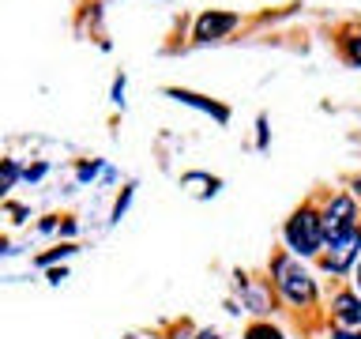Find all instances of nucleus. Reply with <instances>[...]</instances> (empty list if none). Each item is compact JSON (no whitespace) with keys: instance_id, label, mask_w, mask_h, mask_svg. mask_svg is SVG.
Here are the masks:
<instances>
[{"instance_id":"obj_1","label":"nucleus","mask_w":361,"mask_h":339,"mask_svg":"<svg viewBox=\"0 0 361 339\" xmlns=\"http://www.w3.org/2000/svg\"><path fill=\"white\" fill-rule=\"evenodd\" d=\"M286 245L293 249L298 256H316L324 245V226H320V215L312 208H301L293 219L286 222Z\"/></svg>"},{"instance_id":"obj_2","label":"nucleus","mask_w":361,"mask_h":339,"mask_svg":"<svg viewBox=\"0 0 361 339\" xmlns=\"http://www.w3.org/2000/svg\"><path fill=\"white\" fill-rule=\"evenodd\" d=\"M275 282H279V290L286 294V298L293 302V305H309L312 302V294H316V282H312V275L305 271L298 260H290V256H279L275 264Z\"/></svg>"},{"instance_id":"obj_14","label":"nucleus","mask_w":361,"mask_h":339,"mask_svg":"<svg viewBox=\"0 0 361 339\" xmlns=\"http://www.w3.org/2000/svg\"><path fill=\"white\" fill-rule=\"evenodd\" d=\"M259 147H267V117H259V140H256Z\"/></svg>"},{"instance_id":"obj_7","label":"nucleus","mask_w":361,"mask_h":339,"mask_svg":"<svg viewBox=\"0 0 361 339\" xmlns=\"http://www.w3.org/2000/svg\"><path fill=\"white\" fill-rule=\"evenodd\" d=\"M335 321L350 324V328L361 324V298H357V294H338V298H335Z\"/></svg>"},{"instance_id":"obj_13","label":"nucleus","mask_w":361,"mask_h":339,"mask_svg":"<svg viewBox=\"0 0 361 339\" xmlns=\"http://www.w3.org/2000/svg\"><path fill=\"white\" fill-rule=\"evenodd\" d=\"M113 102H124V76L113 83Z\"/></svg>"},{"instance_id":"obj_6","label":"nucleus","mask_w":361,"mask_h":339,"mask_svg":"<svg viewBox=\"0 0 361 339\" xmlns=\"http://www.w3.org/2000/svg\"><path fill=\"white\" fill-rule=\"evenodd\" d=\"M166 95L173 98V102H185V106H192V109H200V113H211L219 124H226L230 121V109L226 106H219V102H211V98H203V95H196V90H180V87H166Z\"/></svg>"},{"instance_id":"obj_4","label":"nucleus","mask_w":361,"mask_h":339,"mask_svg":"<svg viewBox=\"0 0 361 339\" xmlns=\"http://www.w3.org/2000/svg\"><path fill=\"white\" fill-rule=\"evenodd\" d=\"M237 23L241 19H237L233 11H203L196 19V42H219L237 27Z\"/></svg>"},{"instance_id":"obj_10","label":"nucleus","mask_w":361,"mask_h":339,"mask_svg":"<svg viewBox=\"0 0 361 339\" xmlns=\"http://www.w3.org/2000/svg\"><path fill=\"white\" fill-rule=\"evenodd\" d=\"M72 253H75V245H61L56 253H45V256H38V264H53L56 256H72Z\"/></svg>"},{"instance_id":"obj_15","label":"nucleus","mask_w":361,"mask_h":339,"mask_svg":"<svg viewBox=\"0 0 361 339\" xmlns=\"http://www.w3.org/2000/svg\"><path fill=\"white\" fill-rule=\"evenodd\" d=\"M196 339H222V335H219V332H200Z\"/></svg>"},{"instance_id":"obj_8","label":"nucleus","mask_w":361,"mask_h":339,"mask_svg":"<svg viewBox=\"0 0 361 339\" xmlns=\"http://www.w3.org/2000/svg\"><path fill=\"white\" fill-rule=\"evenodd\" d=\"M248 339H282V335L271 324H252V328H248Z\"/></svg>"},{"instance_id":"obj_17","label":"nucleus","mask_w":361,"mask_h":339,"mask_svg":"<svg viewBox=\"0 0 361 339\" xmlns=\"http://www.w3.org/2000/svg\"><path fill=\"white\" fill-rule=\"evenodd\" d=\"M4 189H8V185H4V181H0V192H4Z\"/></svg>"},{"instance_id":"obj_12","label":"nucleus","mask_w":361,"mask_h":339,"mask_svg":"<svg viewBox=\"0 0 361 339\" xmlns=\"http://www.w3.org/2000/svg\"><path fill=\"white\" fill-rule=\"evenodd\" d=\"M98 174V162H87V166H79V181H90Z\"/></svg>"},{"instance_id":"obj_9","label":"nucleus","mask_w":361,"mask_h":339,"mask_svg":"<svg viewBox=\"0 0 361 339\" xmlns=\"http://www.w3.org/2000/svg\"><path fill=\"white\" fill-rule=\"evenodd\" d=\"M128 203H132V185L121 192V200H117V203H113V222H121V215L128 211Z\"/></svg>"},{"instance_id":"obj_16","label":"nucleus","mask_w":361,"mask_h":339,"mask_svg":"<svg viewBox=\"0 0 361 339\" xmlns=\"http://www.w3.org/2000/svg\"><path fill=\"white\" fill-rule=\"evenodd\" d=\"M357 290H361V260H357Z\"/></svg>"},{"instance_id":"obj_5","label":"nucleus","mask_w":361,"mask_h":339,"mask_svg":"<svg viewBox=\"0 0 361 339\" xmlns=\"http://www.w3.org/2000/svg\"><path fill=\"white\" fill-rule=\"evenodd\" d=\"M357 249H361V230H350L346 237H335V242H331V253L324 256V268H327V271H346L350 264H354Z\"/></svg>"},{"instance_id":"obj_11","label":"nucleus","mask_w":361,"mask_h":339,"mask_svg":"<svg viewBox=\"0 0 361 339\" xmlns=\"http://www.w3.org/2000/svg\"><path fill=\"white\" fill-rule=\"evenodd\" d=\"M45 174V162H38V166H27V170H23V181H38Z\"/></svg>"},{"instance_id":"obj_3","label":"nucleus","mask_w":361,"mask_h":339,"mask_svg":"<svg viewBox=\"0 0 361 339\" xmlns=\"http://www.w3.org/2000/svg\"><path fill=\"white\" fill-rule=\"evenodd\" d=\"M324 237H346L350 230H357V208H354V200L350 196H335L331 203H327V211H324Z\"/></svg>"},{"instance_id":"obj_18","label":"nucleus","mask_w":361,"mask_h":339,"mask_svg":"<svg viewBox=\"0 0 361 339\" xmlns=\"http://www.w3.org/2000/svg\"><path fill=\"white\" fill-rule=\"evenodd\" d=\"M357 196H361V181H357Z\"/></svg>"}]
</instances>
